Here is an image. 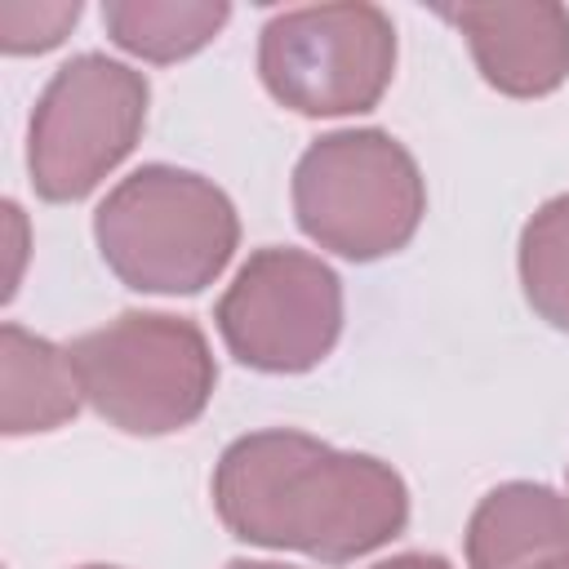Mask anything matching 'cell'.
Masks as SVG:
<instances>
[{
    "label": "cell",
    "mask_w": 569,
    "mask_h": 569,
    "mask_svg": "<svg viewBox=\"0 0 569 569\" xmlns=\"http://www.w3.org/2000/svg\"><path fill=\"white\" fill-rule=\"evenodd\" d=\"M213 507L240 542L320 565L360 560L409 525V489L387 462L289 427L227 445L213 467Z\"/></svg>",
    "instance_id": "cell-1"
},
{
    "label": "cell",
    "mask_w": 569,
    "mask_h": 569,
    "mask_svg": "<svg viewBox=\"0 0 569 569\" xmlns=\"http://www.w3.org/2000/svg\"><path fill=\"white\" fill-rule=\"evenodd\" d=\"M102 262L138 293H200L236 253L240 222L222 187L191 169L142 164L93 213Z\"/></svg>",
    "instance_id": "cell-2"
},
{
    "label": "cell",
    "mask_w": 569,
    "mask_h": 569,
    "mask_svg": "<svg viewBox=\"0 0 569 569\" xmlns=\"http://www.w3.org/2000/svg\"><path fill=\"white\" fill-rule=\"evenodd\" d=\"M67 356L98 418L129 436L191 427L218 382L200 325L164 311H124L102 329L80 333Z\"/></svg>",
    "instance_id": "cell-3"
},
{
    "label": "cell",
    "mask_w": 569,
    "mask_h": 569,
    "mask_svg": "<svg viewBox=\"0 0 569 569\" xmlns=\"http://www.w3.org/2000/svg\"><path fill=\"white\" fill-rule=\"evenodd\" d=\"M293 213L320 249L373 262L413 240L427 213V187L391 133L338 129L302 151L293 169Z\"/></svg>",
    "instance_id": "cell-4"
},
{
    "label": "cell",
    "mask_w": 569,
    "mask_h": 569,
    "mask_svg": "<svg viewBox=\"0 0 569 569\" xmlns=\"http://www.w3.org/2000/svg\"><path fill=\"white\" fill-rule=\"evenodd\" d=\"M258 71L267 93L298 116L378 107L396 71V27L378 4H307L262 27Z\"/></svg>",
    "instance_id": "cell-5"
},
{
    "label": "cell",
    "mask_w": 569,
    "mask_h": 569,
    "mask_svg": "<svg viewBox=\"0 0 569 569\" xmlns=\"http://www.w3.org/2000/svg\"><path fill=\"white\" fill-rule=\"evenodd\" d=\"M142 71L80 53L53 71L31 116V182L44 200H84L138 142L147 120Z\"/></svg>",
    "instance_id": "cell-6"
},
{
    "label": "cell",
    "mask_w": 569,
    "mask_h": 569,
    "mask_svg": "<svg viewBox=\"0 0 569 569\" xmlns=\"http://www.w3.org/2000/svg\"><path fill=\"white\" fill-rule=\"evenodd\" d=\"M227 351L262 373H302L320 365L342 333V284L329 262L302 249H258L218 298Z\"/></svg>",
    "instance_id": "cell-7"
},
{
    "label": "cell",
    "mask_w": 569,
    "mask_h": 569,
    "mask_svg": "<svg viewBox=\"0 0 569 569\" xmlns=\"http://www.w3.org/2000/svg\"><path fill=\"white\" fill-rule=\"evenodd\" d=\"M471 44L480 76L511 98H542L569 76V9L560 4H462L440 9Z\"/></svg>",
    "instance_id": "cell-8"
},
{
    "label": "cell",
    "mask_w": 569,
    "mask_h": 569,
    "mask_svg": "<svg viewBox=\"0 0 569 569\" xmlns=\"http://www.w3.org/2000/svg\"><path fill=\"white\" fill-rule=\"evenodd\" d=\"M556 556H569V498L556 489L511 480L485 493L471 511V569H538Z\"/></svg>",
    "instance_id": "cell-9"
},
{
    "label": "cell",
    "mask_w": 569,
    "mask_h": 569,
    "mask_svg": "<svg viewBox=\"0 0 569 569\" xmlns=\"http://www.w3.org/2000/svg\"><path fill=\"white\" fill-rule=\"evenodd\" d=\"M84 391L71 369V356L22 325L0 329V431H53L76 418Z\"/></svg>",
    "instance_id": "cell-10"
},
{
    "label": "cell",
    "mask_w": 569,
    "mask_h": 569,
    "mask_svg": "<svg viewBox=\"0 0 569 569\" xmlns=\"http://www.w3.org/2000/svg\"><path fill=\"white\" fill-rule=\"evenodd\" d=\"M231 18L227 4L209 0H111L102 4V27L107 36L147 58V62H178L204 49L222 22Z\"/></svg>",
    "instance_id": "cell-11"
},
{
    "label": "cell",
    "mask_w": 569,
    "mask_h": 569,
    "mask_svg": "<svg viewBox=\"0 0 569 569\" xmlns=\"http://www.w3.org/2000/svg\"><path fill=\"white\" fill-rule=\"evenodd\" d=\"M520 284L529 307L556 325L569 329V196L547 200L520 236Z\"/></svg>",
    "instance_id": "cell-12"
},
{
    "label": "cell",
    "mask_w": 569,
    "mask_h": 569,
    "mask_svg": "<svg viewBox=\"0 0 569 569\" xmlns=\"http://www.w3.org/2000/svg\"><path fill=\"white\" fill-rule=\"evenodd\" d=\"M80 22V4H0V44L4 53H44Z\"/></svg>",
    "instance_id": "cell-13"
},
{
    "label": "cell",
    "mask_w": 569,
    "mask_h": 569,
    "mask_svg": "<svg viewBox=\"0 0 569 569\" xmlns=\"http://www.w3.org/2000/svg\"><path fill=\"white\" fill-rule=\"evenodd\" d=\"M373 569H453L445 556H427V551H405V556H391Z\"/></svg>",
    "instance_id": "cell-14"
},
{
    "label": "cell",
    "mask_w": 569,
    "mask_h": 569,
    "mask_svg": "<svg viewBox=\"0 0 569 569\" xmlns=\"http://www.w3.org/2000/svg\"><path fill=\"white\" fill-rule=\"evenodd\" d=\"M227 569H289V565H271V560H231Z\"/></svg>",
    "instance_id": "cell-15"
},
{
    "label": "cell",
    "mask_w": 569,
    "mask_h": 569,
    "mask_svg": "<svg viewBox=\"0 0 569 569\" xmlns=\"http://www.w3.org/2000/svg\"><path fill=\"white\" fill-rule=\"evenodd\" d=\"M538 569H569V556H556V560H547V565H538Z\"/></svg>",
    "instance_id": "cell-16"
},
{
    "label": "cell",
    "mask_w": 569,
    "mask_h": 569,
    "mask_svg": "<svg viewBox=\"0 0 569 569\" xmlns=\"http://www.w3.org/2000/svg\"><path fill=\"white\" fill-rule=\"evenodd\" d=\"M84 569H111V565H84Z\"/></svg>",
    "instance_id": "cell-17"
}]
</instances>
